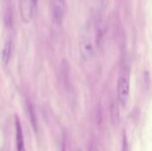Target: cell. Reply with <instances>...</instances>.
<instances>
[{"label":"cell","instance_id":"cell-7","mask_svg":"<svg viewBox=\"0 0 152 151\" xmlns=\"http://www.w3.org/2000/svg\"><path fill=\"white\" fill-rule=\"evenodd\" d=\"M118 117H119V116H118V107L113 105L112 108H111V119H112L114 124H118Z\"/></svg>","mask_w":152,"mask_h":151},{"label":"cell","instance_id":"cell-4","mask_svg":"<svg viewBox=\"0 0 152 151\" xmlns=\"http://www.w3.org/2000/svg\"><path fill=\"white\" fill-rule=\"evenodd\" d=\"M14 125H15V137H16L17 151H26L22 127H21V124H20V118H19V117L17 115H15Z\"/></svg>","mask_w":152,"mask_h":151},{"label":"cell","instance_id":"cell-8","mask_svg":"<svg viewBox=\"0 0 152 151\" xmlns=\"http://www.w3.org/2000/svg\"><path fill=\"white\" fill-rule=\"evenodd\" d=\"M121 151H129V145H128V141H127V136L126 134V132H124V134H123L122 150Z\"/></svg>","mask_w":152,"mask_h":151},{"label":"cell","instance_id":"cell-2","mask_svg":"<svg viewBox=\"0 0 152 151\" xmlns=\"http://www.w3.org/2000/svg\"><path fill=\"white\" fill-rule=\"evenodd\" d=\"M53 20L57 25H61L66 12L65 0H51Z\"/></svg>","mask_w":152,"mask_h":151},{"label":"cell","instance_id":"cell-9","mask_svg":"<svg viewBox=\"0 0 152 151\" xmlns=\"http://www.w3.org/2000/svg\"><path fill=\"white\" fill-rule=\"evenodd\" d=\"M37 1H38V0H29V2H30V4H31V6H32V9H35V8L37 7Z\"/></svg>","mask_w":152,"mask_h":151},{"label":"cell","instance_id":"cell-6","mask_svg":"<svg viewBox=\"0 0 152 151\" xmlns=\"http://www.w3.org/2000/svg\"><path fill=\"white\" fill-rule=\"evenodd\" d=\"M28 114H29V119H30V123H31V125H32V126H33V129H34V131L37 133V119H36L35 113H34V109H33V108H32V105H31L30 103H28Z\"/></svg>","mask_w":152,"mask_h":151},{"label":"cell","instance_id":"cell-5","mask_svg":"<svg viewBox=\"0 0 152 151\" xmlns=\"http://www.w3.org/2000/svg\"><path fill=\"white\" fill-rule=\"evenodd\" d=\"M12 39H7L4 42V47L2 49L1 52V59H2V62L4 65H7L10 59H11V55H12Z\"/></svg>","mask_w":152,"mask_h":151},{"label":"cell","instance_id":"cell-10","mask_svg":"<svg viewBox=\"0 0 152 151\" xmlns=\"http://www.w3.org/2000/svg\"><path fill=\"white\" fill-rule=\"evenodd\" d=\"M77 151H82V150H78Z\"/></svg>","mask_w":152,"mask_h":151},{"label":"cell","instance_id":"cell-3","mask_svg":"<svg viewBox=\"0 0 152 151\" xmlns=\"http://www.w3.org/2000/svg\"><path fill=\"white\" fill-rule=\"evenodd\" d=\"M130 92L129 77L126 74H122L118 82V98L122 105H126Z\"/></svg>","mask_w":152,"mask_h":151},{"label":"cell","instance_id":"cell-1","mask_svg":"<svg viewBox=\"0 0 152 151\" xmlns=\"http://www.w3.org/2000/svg\"><path fill=\"white\" fill-rule=\"evenodd\" d=\"M101 38V28L96 20L86 23L80 41V53L84 60H91L97 50Z\"/></svg>","mask_w":152,"mask_h":151}]
</instances>
